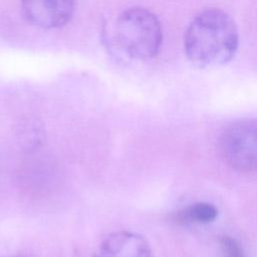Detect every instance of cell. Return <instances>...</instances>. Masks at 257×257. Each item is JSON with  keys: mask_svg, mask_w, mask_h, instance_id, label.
Returning a JSON list of instances; mask_svg holds the SVG:
<instances>
[{"mask_svg": "<svg viewBox=\"0 0 257 257\" xmlns=\"http://www.w3.org/2000/svg\"><path fill=\"white\" fill-rule=\"evenodd\" d=\"M239 34L235 21L224 10L208 8L190 22L184 37L188 59L201 68L229 62L236 54Z\"/></svg>", "mask_w": 257, "mask_h": 257, "instance_id": "1", "label": "cell"}, {"mask_svg": "<svg viewBox=\"0 0 257 257\" xmlns=\"http://www.w3.org/2000/svg\"><path fill=\"white\" fill-rule=\"evenodd\" d=\"M115 41L131 58L148 60L161 48L163 32L159 19L150 10L133 7L117 17L114 27Z\"/></svg>", "mask_w": 257, "mask_h": 257, "instance_id": "2", "label": "cell"}, {"mask_svg": "<svg viewBox=\"0 0 257 257\" xmlns=\"http://www.w3.org/2000/svg\"><path fill=\"white\" fill-rule=\"evenodd\" d=\"M219 150L232 169L242 173L257 171V119H242L228 125L220 137Z\"/></svg>", "mask_w": 257, "mask_h": 257, "instance_id": "3", "label": "cell"}, {"mask_svg": "<svg viewBox=\"0 0 257 257\" xmlns=\"http://www.w3.org/2000/svg\"><path fill=\"white\" fill-rule=\"evenodd\" d=\"M25 19L32 25L53 29L65 25L73 15L75 0H20Z\"/></svg>", "mask_w": 257, "mask_h": 257, "instance_id": "4", "label": "cell"}, {"mask_svg": "<svg viewBox=\"0 0 257 257\" xmlns=\"http://www.w3.org/2000/svg\"><path fill=\"white\" fill-rule=\"evenodd\" d=\"M93 257H152V250L144 236L122 230L106 236L97 246Z\"/></svg>", "mask_w": 257, "mask_h": 257, "instance_id": "5", "label": "cell"}, {"mask_svg": "<svg viewBox=\"0 0 257 257\" xmlns=\"http://www.w3.org/2000/svg\"><path fill=\"white\" fill-rule=\"evenodd\" d=\"M218 210L213 204L199 202L187 206L173 215V221L179 225L192 223L206 224L214 221L217 217Z\"/></svg>", "mask_w": 257, "mask_h": 257, "instance_id": "6", "label": "cell"}, {"mask_svg": "<svg viewBox=\"0 0 257 257\" xmlns=\"http://www.w3.org/2000/svg\"><path fill=\"white\" fill-rule=\"evenodd\" d=\"M219 246L222 257H245L242 246L231 236H222L219 239Z\"/></svg>", "mask_w": 257, "mask_h": 257, "instance_id": "7", "label": "cell"}, {"mask_svg": "<svg viewBox=\"0 0 257 257\" xmlns=\"http://www.w3.org/2000/svg\"><path fill=\"white\" fill-rule=\"evenodd\" d=\"M7 257H30V256H27V255H24V254H15V255H12V256H7Z\"/></svg>", "mask_w": 257, "mask_h": 257, "instance_id": "8", "label": "cell"}]
</instances>
